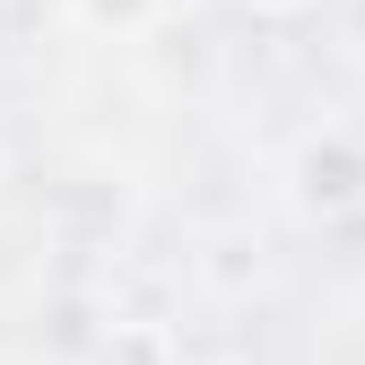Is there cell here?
<instances>
[{"mask_svg": "<svg viewBox=\"0 0 365 365\" xmlns=\"http://www.w3.org/2000/svg\"><path fill=\"white\" fill-rule=\"evenodd\" d=\"M287 200L313 226L365 217V130L356 122H322V130H304L287 148Z\"/></svg>", "mask_w": 365, "mask_h": 365, "instance_id": "6da1fadb", "label": "cell"}, {"mask_svg": "<svg viewBox=\"0 0 365 365\" xmlns=\"http://www.w3.org/2000/svg\"><path fill=\"white\" fill-rule=\"evenodd\" d=\"M61 9H70L78 35H96V43H140V35L165 26L174 0H61Z\"/></svg>", "mask_w": 365, "mask_h": 365, "instance_id": "7a4b0ae2", "label": "cell"}, {"mask_svg": "<svg viewBox=\"0 0 365 365\" xmlns=\"http://www.w3.org/2000/svg\"><path fill=\"white\" fill-rule=\"evenodd\" d=\"M96 365H174V339L165 331H113L96 348Z\"/></svg>", "mask_w": 365, "mask_h": 365, "instance_id": "3957f363", "label": "cell"}]
</instances>
